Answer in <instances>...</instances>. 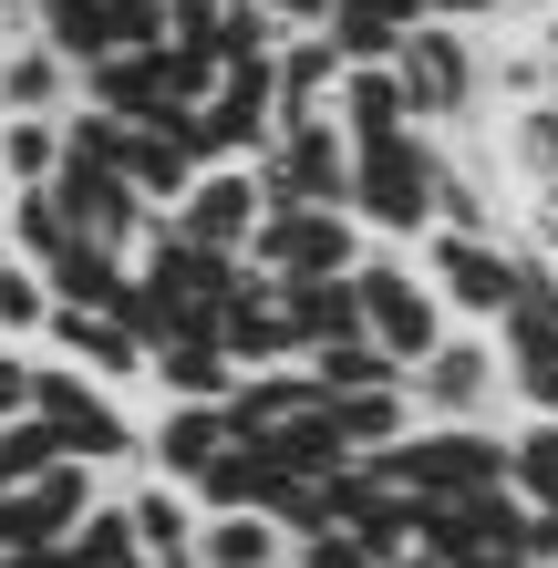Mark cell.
Returning a JSON list of instances; mask_svg holds the SVG:
<instances>
[{
  "label": "cell",
  "instance_id": "6da1fadb",
  "mask_svg": "<svg viewBox=\"0 0 558 568\" xmlns=\"http://www.w3.org/2000/svg\"><path fill=\"white\" fill-rule=\"evenodd\" d=\"M373 465L414 507H455V496H497L517 476V434H497V424H414L404 445H383Z\"/></svg>",
  "mask_w": 558,
  "mask_h": 568
},
{
  "label": "cell",
  "instance_id": "7a4b0ae2",
  "mask_svg": "<svg viewBox=\"0 0 558 568\" xmlns=\"http://www.w3.org/2000/svg\"><path fill=\"white\" fill-rule=\"evenodd\" d=\"M342 207L363 217L383 248H424L435 239V135L404 124V135H383V145H352V196Z\"/></svg>",
  "mask_w": 558,
  "mask_h": 568
},
{
  "label": "cell",
  "instance_id": "3957f363",
  "mask_svg": "<svg viewBox=\"0 0 558 568\" xmlns=\"http://www.w3.org/2000/svg\"><path fill=\"white\" fill-rule=\"evenodd\" d=\"M352 290H363V331L404 362V373H424V362L445 352V331H455V311H445V290L424 280V258L414 248H363V270H352Z\"/></svg>",
  "mask_w": 558,
  "mask_h": 568
},
{
  "label": "cell",
  "instance_id": "277c9868",
  "mask_svg": "<svg viewBox=\"0 0 558 568\" xmlns=\"http://www.w3.org/2000/svg\"><path fill=\"white\" fill-rule=\"evenodd\" d=\"M393 73H404V104H414V124H424V135H455V124L486 104V42H476L466 21H445V11L404 31Z\"/></svg>",
  "mask_w": 558,
  "mask_h": 568
},
{
  "label": "cell",
  "instance_id": "5b68a950",
  "mask_svg": "<svg viewBox=\"0 0 558 568\" xmlns=\"http://www.w3.org/2000/svg\"><path fill=\"white\" fill-rule=\"evenodd\" d=\"M373 248V227L352 207H270L248 239V270L258 280H352Z\"/></svg>",
  "mask_w": 558,
  "mask_h": 568
},
{
  "label": "cell",
  "instance_id": "8992f818",
  "mask_svg": "<svg viewBox=\"0 0 558 568\" xmlns=\"http://www.w3.org/2000/svg\"><path fill=\"white\" fill-rule=\"evenodd\" d=\"M414 258H424V280L445 290L455 331H497V321L517 311V239H466V227H435Z\"/></svg>",
  "mask_w": 558,
  "mask_h": 568
},
{
  "label": "cell",
  "instance_id": "52a82bcc",
  "mask_svg": "<svg viewBox=\"0 0 558 568\" xmlns=\"http://www.w3.org/2000/svg\"><path fill=\"white\" fill-rule=\"evenodd\" d=\"M497 404H507L497 331H445V352L414 373V414L424 424H497Z\"/></svg>",
  "mask_w": 558,
  "mask_h": 568
},
{
  "label": "cell",
  "instance_id": "ba28073f",
  "mask_svg": "<svg viewBox=\"0 0 558 568\" xmlns=\"http://www.w3.org/2000/svg\"><path fill=\"white\" fill-rule=\"evenodd\" d=\"M258 186H270V207H342V196H352V135L332 114L280 124L270 155H258Z\"/></svg>",
  "mask_w": 558,
  "mask_h": 568
},
{
  "label": "cell",
  "instance_id": "9c48e42d",
  "mask_svg": "<svg viewBox=\"0 0 558 568\" xmlns=\"http://www.w3.org/2000/svg\"><path fill=\"white\" fill-rule=\"evenodd\" d=\"M258 217H270V186H258V165H196V186L166 207V227H176V239L227 248V258H248Z\"/></svg>",
  "mask_w": 558,
  "mask_h": 568
},
{
  "label": "cell",
  "instance_id": "30bf717a",
  "mask_svg": "<svg viewBox=\"0 0 558 568\" xmlns=\"http://www.w3.org/2000/svg\"><path fill=\"white\" fill-rule=\"evenodd\" d=\"M31 414H42L52 434H62V455H83V465H124L135 455V424H124L114 404H104V383L93 373H31Z\"/></svg>",
  "mask_w": 558,
  "mask_h": 568
},
{
  "label": "cell",
  "instance_id": "8fae6325",
  "mask_svg": "<svg viewBox=\"0 0 558 568\" xmlns=\"http://www.w3.org/2000/svg\"><path fill=\"white\" fill-rule=\"evenodd\" d=\"M104 507V496H93V465L83 455H62L52 476H31V486H11L0 496V527H11V558H42V548H62L73 538V527Z\"/></svg>",
  "mask_w": 558,
  "mask_h": 568
},
{
  "label": "cell",
  "instance_id": "7c38bea8",
  "mask_svg": "<svg viewBox=\"0 0 558 568\" xmlns=\"http://www.w3.org/2000/svg\"><path fill=\"white\" fill-rule=\"evenodd\" d=\"M217 342L239 352V373H280V362H301V321H290V290L280 280H239V300H227V321H217Z\"/></svg>",
  "mask_w": 558,
  "mask_h": 568
},
{
  "label": "cell",
  "instance_id": "4fadbf2b",
  "mask_svg": "<svg viewBox=\"0 0 558 568\" xmlns=\"http://www.w3.org/2000/svg\"><path fill=\"white\" fill-rule=\"evenodd\" d=\"M145 383L166 393V404H227V393H239V352H227L217 331H176V342H155Z\"/></svg>",
  "mask_w": 558,
  "mask_h": 568
},
{
  "label": "cell",
  "instance_id": "5bb4252c",
  "mask_svg": "<svg viewBox=\"0 0 558 568\" xmlns=\"http://www.w3.org/2000/svg\"><path fill=\"white\" fill-rule=\"evenodd\" d=\"M332 393H321L311 362H280V373H239V393H227V424L239 434H290L301 414H321Z\"/></svg>",
  "mask_w": 558,
  "mask_h": 568
},
{
  "label": "cell",
  "instance_id": "9a60e30c",
  "mask_svg": "<svg viewBox=\"0 0 558 568\" xmlns=\"http://www.w3.org/2000/svg\"><path fill=\"white\" fill-rule=\"evenodd\" d=\"M270 73H280V124H311V114H332V93H342V73H352V62H342V42H332V31H290Z\"/></svg>",
  "mask_w": 558,
  "mask_h": 568
},
{
  "label": "cell",
  "instance_id": "2e32d148",
  "mask_svg": "<svg viewBox=\"0 0 558 568\" xmlns=\"http://www.w3.org/2000/svg\"><path fill=\"white\" fill-rule=\"evenodd\" d=\"M52 342H62V362H73V373H93V383H135L145 362H155L114 311H52Z\"/></svg>",
  "mask_w": 558,
  "mask_h": 568
},
{
  "label": "cell",
  "instance_id": "e0dca14e",
  "mask_svg": "<svg viewBox=\"0 0 558 568\" xmlns=\"http://www.w3.org/2000/svg\"><path fill=\"white\" fill-rule=\"evenodd\" d=\"M332 124H342L352 145L404 135V124H414V104H404V73H393V62H352V73H342V93H332Z\"/></svg>",
  "mask_w": 558,
  "mask_h": 568
},
{
  "label": "cell",
  "instance_id": "ac0fdd59",
  "mask_svg": "<svg viewBox=\"0 0 558 568\" xmlns=\"http://www.w3.org/2000/svg\"><path fill=\"white\" fill-rule=\"evenodd\" d=\"M227 434H239V424H227V404H166V414H155V455H145V465H155L166 486H196Z\"/></svg>",
  "mask_w": 558,
  "mask_h": 568
},
{
  "label": "cell",
  "instance_id": "d6986e66",
  "mask_svg": "<svg viewBox=\"0 0 558 568\" xmlns=\"http://www.w3.org/2000/svg\"><path fill=\"white\" fill-rule=\"evenodd\" d=\"M124 517H135V538H145V558H155V568H196V527H207V507H196L186 486L155 476V486L124 496Z\"/></svg>",
  "mask_w": 558,
  "mask_h": 568
},
{
  "label": "cell",
  "instance_id": "ffe728a7",
  "mask_svg": "<svg viewBox=\"0 0 558 568\" xmlns=\"http://www.w3.org/2000/svg\"><path fill=\"white\" fill-rule=\"evenodd\" d=\"M0 114H73V62H62L42 31L0 52Z\"/></svg>",
  "mask_w": 558,
  "mask_h": 568
},
{
  "label": "cell",
  "instance_id": "44dd1931",
  "mask_svg": "<svg viewBox=\"0 0 558 568\" xmlns=\"http://www.w3.org/2000/svg\"><path fill=\"white\" fill-rule=\"evenodd\" d=\"M196 568H301V548H290L280 517L239 507V517H207V527H196Z\"/></svg>",
  "mask_w": 558,
  "mask_h": 568
},
{
  "label": "cell",
  "instance_id": "7402d4cb",
  "mask_svg": "<svg viewBox=\"0 0 558 568\" xmlns=\"http://www.w3.org/2000/svg\"><path fill=\"white\" fill-rule=\"evenodd\" d=\"M42 280H52V311H124V290H135V258H114V248L73 239Z\"/></svg>",
  "mask_w": 558,
  "mask_h": 568
},
{
  "label": "cell",
  "instance_id": "603a6c76",
  "mask_svg": "<svg viewBox=\"0 0 558 568\" xmlns=\"http://www.w3.org/2000/svg\"><path fill=\"white\" fill-rule=\"evenodd\" d=\"M31 31L73 62V73H93L104 52H124V31H114V0H31Z\"/></svg>",
  "mask_w": 558,
  "mask_h": 568
},
{
  "label": "cell",
  "instance_id": "cb8c5ba5",
  "mask_svg": "<svg viewBox=\"0 0 558 568\" xmlns=\"http://www.w3.org/2000/svg\"><path fill=\"white\" fill-rule=\"evenodd\" d=\"M124 176H135L155 207H176V196L196 186V155H186V135H176V114H145L135 135H124Z\"/></svg>",
  "mask_w": 558,
  "mask_h": 568
},
{
  "label": "cell",
  "instance_id": "d4e9b609",
  "mask_svg": "<svg viewBox=\"0 0 558 568\" xmlns=\"http://www.w3.org/2000/svg\"><path fill=\"white\" fill-rule=\"evenodd\" d=\"M73 83H83V104H104V114H124V124L166 114V73H155V52H104V62L73 73Z\"/></svg>",
  "mask_w": 558,
  "mask_h": 568
},
{
  "label": "cell",
  "instance_id": "484cf974",
  "mask_svg": "<svg viewBox=\"0 0 558 568\" xmlns=\"http://www.w3.org/2000/svg\"><path fill=\"white\" fill-rule=\"evenodd\" d=\"M280 290H290V321H301V362L332 342H363V290L352 280H280Z\"/></svg>",
  "mask_w": 558,
  "mask_h": 568
},
{
  "label": "cell",
  "instance_id": "4316f807",
  "mask_svg": "<svg viewBox=\"0 0 558 568\" xmlns=\"http://www.w3.org/2000/svg\"><path fill=\"white\" fill-rule=\"evenodd\" d=\"M0 227H11V258H31V270H52V258L83 239V227H73V207H62L52 186H11V207H0Z\"/></svg>",
  "mask_w": 558,
  "mask_h": 568
},
{
  "label": "cell",
  "instance_id": "83f0119b",
  "mask_svg": "<svg viewBox=\"0 0 558 568\" xmlns=\"http://www.w3.org/2000/svg\"><path fill=\"white\" fill-rule=\"evenodd\" d=\"M258 445H270V455L290 465V476H311V486H332L342 465H363V455H352V434L332 424V404H321V414H301L290 434H258Z\"/></svg>",
  "mask_w": 558,
  "mask_h": 568
},
{
  "label": "cell",
  "instance_id": "f1b7e54d",
  "mask_svg": "<svg viewBox=\"0 0 558 568\" xmlns=\"http://www.w3.org/2000/svg\"><path fill=\"white\" fill-rule=\"evenodd\" d=\"M497 165H507L528 196L558 186V104H517V114H507V135H497Z\"/></svg>",
  "mask_w": 558,
  "mask_h": 568
},
{
  "label": "cell",
  "instance_id": "f546056e",
  "mask_svg": "<svg viewBox=\"0 0 558 568\" xmlns=\"http://www.w3.org/2000/svg\"><path fill=\"white\" fill-rule=\"evenodd\" d=\"M0 176L52 186L62 176V114H0Z\"/></svg>",
  "mask_w": 558,
  "mask_h": 568
},
{
  "label": "cell",
  "instance_id": "4dcf8cb0",
  "mask_svg": "<svg viewBox=\"0 0 558 568\" xmlns=\"http://www.w3.org/2000/svg\"><path fill=\"white\" fill-rule=\"evenodd\" d=\"M311 373H321V393H383V383H414L404 362H393L373 331L363 342H332V352H311Z\"/></svg>",
  "mask_w": 558,
  "mask_h": 568
},
{
  "label": "cell",
  "instance_id": "1f68e13d",
  "mask_svg": "<svg viewBox=\"0 0 558 568\" xmlns=\"http://www.w3.org/2000/svg\"><path fill=\"white\" fill-rule=\"evenodd\" d=\"M62 548H73V568H155V558H145V538H135V517H124V507H93V517H83V527H73Z\"/></svg>",
  "mask_w": 558,
  "mask_h": 568
},
{
  "label": "cell",
  "instance_id": "d6a6232c",
  "mask_svg": "<svg viewBox=\"0 0 558 568\" xmlns=\"http://www.w3.org/2000/svg\"><path fill=\"white\" fill-rule=\"evenodd\" d=\"M155 73H166V114H196V104H217L227 62L207 42H166V52H155Z\"/></svg>",
  "mask_w": 558,
  "mask_h": 568
},
{
  "label": "cell",
  "instance_id": "836d02e7",
  "mask_svg": "<svg viewBox=\"0 0 558 568\" xmlns=\"http://www.w3.org/2000/svg\"><path fill=\"white\" fill-rule=\"evenodd\" d=\"M528 507H558V414H528L517 424V476H507Z\"/></svg>",
  "mask_w": 558,
  "mask_h": 568
},
{
  "label": "cell",
  "instance_id": "e575fe53",
  "mask_svg": "<svg viewBox=\"0 0 558 568\" xmlns=\"http://www.w3.org/2000/svg\"><path fill=\"white\" fill-rule=\"evenodd\" d=\"M52 465H62V434H52L42 414L0 424V496H11V486H31V476H52Z\"/></svg>",
  "mask_w": 558,
  "mask_h": 568
},
{
  "label": "cell",
  "instance_id": "d590c367",
  "mask_svg": "<svg viewBox=\"0 0 558 568\" xmlns=\"http://www.w3.org/2000/svg\"><path fill=\"white\" fill-rule=\"evenodd\" d=\"M332 42H342V62H393V52H404V21L373 11V0H342V11H332Z\"/></svg>",
  "mask_w": 558,
  "mask_h": 568
},
{
  "label": "cell",
  "instance_id": "8d00e7d4",
  "mask_svg": "<svg viewBox=\"0 0 558 568\" xmlns=\"http://www.w3.org/2000/svg\"><path fill=\"white\" fill-rule=\"evenodd\" d=\"M0 331H52V280L31 258H0Z\"/></svg>",
  "mask_w": 558,
  "mask_h": 568
},
{
  "label": "cell",
  "instance_id": "74e56055",
  "mask_svg": "<svg viewBox=\"0 0 558 568\" xmlns=\"http://www.w3.org/2000/svg\"><path fill=\"white\" fill-rule=\"evenodd\" d=\"M114 31L124 52H166V0H114Z\"/></svg>",
  "mask_w": 558,
  "mask_h": 568
},
{
  "label": "cell",
  "instance_id": "f35d334b",
  "mask_svg": "<svg viewBox=\"0 0 558 568\" xmlns=\"http://www.w3.org/2000/svg\"><path fill=\"white\" fill-rule=\"evenodd\" d=\"M217 21H227V0H166V42H207L217 52Z\"/></svg>",
  "mask_w": 558,
  "mask_h": 568
},
{
  "label": "cell",
  "instance_id": "ab89813d",
  "mask_svg": "<svg viewBox=\"0 0 558 568\" xmlns=\"http://www.w3.org/2000/svg\"><path fill=\"white\" fill-rule=\"evenodd\" d=\"M31 373H42V362L0 352V424H21V414H31Z\"/></svg>",
  "mask_w": 558,
  "mask_h": 568
},
{
  "label": "cell",
  "instance_id": "60d3db41",
  "mask_svg": "<svg viewBox=\"0 0 558 568\" xmlns=\"http://www.w3.org/2000/svg\"><path fill=\"white\" fill-rule=\"evenodd\" d=\"M270 11H280V31H332L342 0H270Z\"/></svg>",
  "mask_w": 558,
  "mask_h": 568
},
{
  "label": "cell",
  "instance_id": "b9f144b4",
  "mask_svg": "<svg viewBox=\"0 0 558 568\" xmlns=\"http://www.w3.org/2000/svg\"><path fill=\"white\" fill-rule=\"evenodd\" d=\"M497 11H517V0H445V21H466V31H476V21H497Z\"/></svg>",
  "mask_w": 558,
  "mask_h": 568
},
{
  "label": "cell",
  "instance_id": "7bdbcfd3",
  "mask_svg": "<svg viewBox=\"0 0 558 568\" xmlns=\"http://www.w3.org/2000/svg\"><path fill=\"white\" fill-rule=\"evenodd\" d=\"M548 104H558V52H548Z\"/></svg>",
  "mask_w": 558,
  "mask_h": 568
},
{
  "label": "cell",
  "instance_id": "ee69618b",
  "mask_svg": "<svg viewBox=\"0 0 558 568\" xmlns=\"http://www.w3.org/2000/svg\"><path fill=\"white\" fill-rule=\"evenodd\" d=\"M0 207H11V176H0Z\"/></svg>",
  "mask_w": 558,
  "mask_h": 568
},
{
  "label": "cell",
  "instance_id": "f6af8a7d",
  "mask_svg": "<svg viewBox=\"0 0 558 568\" xmlns=\"http://www.w3.org/2000/svg\"><path fill=\"white\" fill-rule=\"evenodd\" d=\"M0 11H11V0H0Z\"/></svg>",
  "mask_w": 558,
  "mask_h": 568
}]
</instances>
